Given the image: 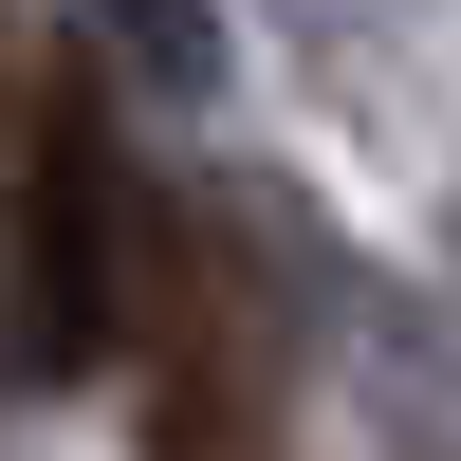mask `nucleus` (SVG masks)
Returning <instances> with one entry per match:
<instances>
[{"mask_svg":"<svg viewBox=\"0 0 461 461\" xmlns=\"http://www.w3.org/2000/svg\"><path fill=\"white\" fill-rule=\"evenodd\" d=\"M111 388H130L148 461H277V369H258L240 240H221L185 185H167V221H148V277H130V351H111Z\"/></svg>","mask_w":461,"mask_h":461,"instance_id":"nucleus-2","label":"nucleus"},{"mask_svg":"<svg viewBox=\"0 0 461 461\" xmlns=\"http://www.w3.org/2000/svg\"><path fill=\"white\" fill-rule=\"evenodd\" d=\"M148 221H167V185L111 148L93 56H37L19 74V295H0V351H19L37 388H93V369L130 351Z\"/></svg>","mask_w":461,"mask_h":461,"instance_id":"nucleus-1","label":"nucleus"}]
</instances>
